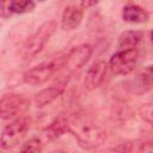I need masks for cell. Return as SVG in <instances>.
Listing matches in <instances>:
<instances>
[{
    "label": "cell",
    "instance_id": "1",
    "mask_svg": "<svg viewBox=\"0 0 153 153\" xmlns=\"http://www.w3.org/2000/svg\"><path fill=\"white\" fill-rule=\"evenodd\" d=\"M69 131L82 148L92 149L103 143L106 136L105 128L90 117H78L69 122Z\"/></svg>",
    "mask_w": 153,
    "mask_h": 153
},
{
    "label": "cell",
    "instance_id": "2",
    "mask_svg": "<svg viewBox=\"0 0 153 153\" xmlns=\"http://www.w3.org/2000/svg\"><path fill=\"white\" fill-rule=\"evenodd\" d=\"M66 63V55L57 57H51L49 61H44L33 68L26 71L23 75V79L26 84L30 85H42L48 81L60 68L65 67Z\"/></svg>",
    "mask_w": 153,
    "mask_h": 153
},
{
    "label": "cell",
    "instance_id": "3",
    "mask_svg": "<svg viewBox=\"0 0 153 153\" xmlns=\"http://www.w3.org/2000/svg\"><path fill=\"white\" fill-rule=\"evenodd\" d=\"M55 30H56L55 22L48 20V22L43 23L36 30V32L32 33L24 43L22 51H20V55L23 56V59H30V57L37 55L43 49V47L49 41V38L53 36Z\"/></svg>",
    "mask_w": 153,
    "mask_h": 153
},
{
    "label": "cell",
    "instance_id": "4",
    "mask_svg": "<svg viewBox=\"0 0 153 153\" xmlns=\"http://www.w3.org/2000/svg\"><path fill=\"white\" fill-rule=\"evenodd\" d=\"M30 128V121L27 117H17L10 124L2 129L1 134V148L8 149L19 143V141L25 136Z\"/></svg>",
    "mask_w": 153,
    "mask_h": 153
},
{
    "label": "cell",
    "instance_id": "5",
    "mask_svg": "<svg viewBox=\"0 0 153 153\" xmlns=\"http://www.w3.org/2000/svg\"><path fill=\"white\" fill-rule=\"evenodd\" d=\"M137 56H139V51L136 48L121 49L111 56L109 61V66L115 74L126 75L134 69L137 62Z\"/></svg>",
    "mask_w": 153,
    "mask_h": 153
},
{
    "label": "cell",
    "instance_id": "6",
    "mask_svg": "<svg viewBox=\"0 0 153 153\" xmlns=\"http://www.w3.org/2000/svg\"><path fill=\"white\" fill-rule=\"evenodd\" d=\"M30 106V102L23 97L22 94H5L1 98L0 108H1V117L4 120L14 118L24 114Z\"/></svg>",
    "mask_w": 153,
    "mask_h": 153
},
{
    "label": "cell",
    "instance_id": "7",
    "mask_svg": "<svg viewBox=\"0 0 153 153\" xmlns=\"http://www.w3.org/2000/svg\"><path fill=\"white\" fill-rule=\"evenodd\" d=\"M69 80V74L61 75L54 84H51L49 87L42 90L35 96V103L37 106H44L49 103H51L54 99H56L65 90V86L67 85Z\"/></svg>",
    "mask_w": 153,
    "mask_h": 153
},
{
    "label": "cell",
    "instance_id": "8",
    "mask_svg": "<svg viewBox=\"0 0 153 153\" xmlns=\"http://www.w3.org/2000/svg\"><path fill=\"white\" fill-rule=\"evenodd\" d=\"M91 55H92V47L90 44H80L78 47H74L66 55L65 67L69 72L79 69L88 61Z\"/></svg>",
    "mask_w": 153,
    "mask_h": 153
},
{
    "label": "cell",
    "instance_id": "9",
    "mask_svg": "<svg viewBox=\"0 0 153 153\" xmlns=\"http://www.w3.org/2000/svg\"><path fill=\"white\" fill-rule=\"evenodd\" d=\"M108 73V63L104 61H98L93 63L86 73L85 76V87L87 90H94L99 87Z\"/></svg>",
    "mask_w": 153,
    "mask_h": 153
},
{
    "label": "cell",
    "instance_id": "10",
    "mask_svg": "<svg viewBox=\"0 0 153 153\" xmlns=\"http://www.w3.org/2000/svg\"><path fill=\"white\" fill-rule=\"evenodd\" d=\"M82 10L78 6H68L65 8L61 19V26L65 30H73L81 23Z\"/></svg>",
    "mask_w": 153,
    "mask_h": 153
},
{
    "label": "cell",
    "instance_id": "11",
    "mask_svg": "<svg viewBox=\"0 0 153 153\" xmlns=\"http://www.w3.org/2000/svg\"><path fill=\"white\" fill-rule=\"evenodd\" d=\"M2 10H7L11 13H27L35 8L32 0H1Z\"/></svg>",
    "mask_w": 153,
    "mask_h": 153
},
{
    "label": "cell",
    "instance_id": "12",
    "mask_svg": "<svg viewBox=\"0 0 153 153\" xmlns=\"http://www.w3.org/2000/svg\"><path fill=\"white\" fill-rule=\"evenodd\" d=\"M122 17L128 23H143L148 20V13L136 5H127L123 8Z\"/></svg>",
    "mask_w": 153,
    "mask_h": 153
},
{
    "label": "cell",
    "instance_id": "13",
    "mask_svg": "<svg viewBox=\"0 0 153 153\" xmlns=\"http://www.w3.org/2000/svg\"><path fill=\"white\" fill-rule=\"evenodd\" d=\"M66 131H69V122L62 117L55 120L53 123H50V126L45 129L44 135L47 139L54 140L60 137L61 135H63Z\"/></svg>",
    "mask_w": 153,
    "mask_h": 153
},
{
    "label": "cell",
    "instance_id": "14",
    "mask_svg": "<svg viewBox=\"0 0 153 153\" xmlns=\"http://www.w3.org/2000/svg\"><path fill=\"white\" fill-rule=\"evenodd\" d=\"M141 38H142V33L140 31L129 30V31L123 32L118 38V50L136 48Z\"/></svg>",
    "mask_w": 153,
    "mask_h": 153
},
{
    "label": "cell",
    "instance_id": "15",
    "mask_svg": "<svg viewBox=\"0 0 153 153\" xmlns=\"http://www.w3.org/2000/svg\"><path fill=\"white\" fill-rule=\"evenodd\" d=\"M137 86L141 87V90L147 91L153 87V65L147 66L143 71L140 72V74L136 78Z\"/></svg>",
    "mask_w": 153,
    "mask_h": 153
},
{
    "label": "cell",
    "instance_id": "16",
    "mask_svg": "<svg viewBox=\"0 0 153 153\" xmlns=\"http://www.w3.org/2000/svg\"><path fill=\"white\" fill-rule=\"evenodd\" d=\"M42 151V142L39 139H31L29 140L26 143H24V146L22 147V152H41Z\"/></svg>",
    "mask_w": 153,
    "mask_h": 153
},
{
    "label": "cell",
    "instance_id": "17",
    "mask_svg": "<svg viewBox=\"0 0 153 153\" xmlns=\"http://www.w3.org/2000/svg\"><path fill=\"white\" fill-rule=\"evenodd\" d=\"M141 117L148 123L153 124V105H145L140 109Z\"/></svg>",
    "mask_w": 153,
    "mask_h": 153
},
{
    "label": "cell",
    "instance_id": "18",
    "mask_svg": "<svg viewBox=\"0 0 153 153\" xmlns=\"http://www.w3.org/2000/svg\"><path fill=\"white\" fill-rule=\"evenodd\" d=\"M97 2H98V0H81V6L84 8H88V7L94 6Z\"/></svg>",
    "mask_w": 153,
    "mask_h": 153
},
{
    "label": "cell",
    "instance_id": "19",
    "mask_svg": "<svg viewBox=\"0 0 153 153\" xmlns=\"http://www.w3.org/2000/svg\"><path fill=\"white\" fill-rule=\"evenodd\" d=\"M151 38H152V41H153V31L151 32Z\"/></svg>",
    "mask_w": 153,
    "mask_h": 153
},
{
    "label": "cell",
    "instance_id": "20",
    "mask_svg": "<svg viewBox=\"0 0 153 153\" xmlns=\"http://www.w3.org/2000/svg\"><path fill=\"white\" fill-rule=\"evenodd\" d=\"M38 1H44V0H38Z\"/></svg>",
    "mask_w": 153,
    "mask_h": 153
}]
</instances>
